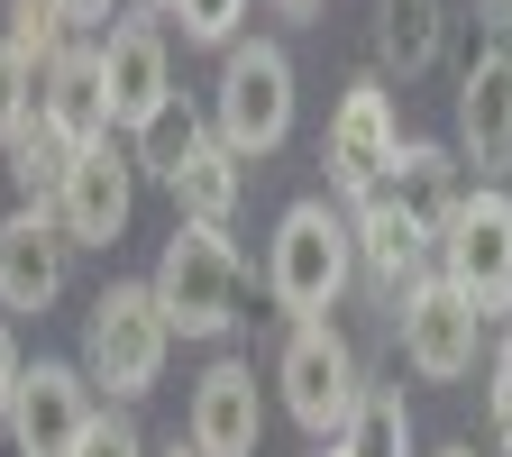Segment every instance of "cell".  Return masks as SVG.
<instances>
[{
    "mask_svg": "<svg viewBox=\"0 0 512 457\" xmlns=\"http://www.w3.org/2000/svg\"><path fill=\"white\" fill-rule=\"evenodd\" d=\"M37 119L74 147H101L110 138V92H101V46H74L37 74Z\"/></svg>",
    "mask_w": 512,
    "mask_h": 457,
    "instance_id": "2e32d148",
    "label": "cell"
},
{
    "mask_svg": "<svg viewBox=\"0 0 512 457\" xmlns=\"http://www.w3.org/2000/svg\"><path fill=\"white\" fill-rule=\"evenodd\" d=\"M28 119H37V74L10 55V37H0V147H10Z\"/></svg>",
    "mask_w": 512,
    "mask_h": 457,
    "instance_id": "d4e9b609",
    "label": "cell"
},
{
    "mask_svg": "<svg viewBox=\"0 0 512 457\" xmlns=\"http://www.w3.org/2000/svg\"><path fill=\"white\" fill-rule=\"evenodd\" d=\"M202 457H256L266 439V394H256V366L220 357L202 384H192V430H183Z\"/></svg>",
    "mask_w": 512,
    "mask_h": 457,
    "instance_id": "5bb4252c",
    "label": "cell"
},
{
    "mask_svg": "<svg viewBox=\"0 0 512 457\" xmlns=\"http://www.w3.org/2000/svg\"><path fill=\"white\" fill-rule=\"evenodd\" d=\"M330 448H339V457H412V412H403V394L366 384L357 412H348V430H339Z\"/></svg>",
    "mask_w": 512,
    "mask_h": 457,
    "instance_id": "7402d4cb",
    "label": "cell"
},
{
    "mask_svg": "<svg viewBox=\"0 0 512 457\" xmlns=\"http://www.w3.org/2000/svg\"><path fill=\"white\" fill-rule=\"evenodd\" d=\"M19 375H28V357H19V339H10V320H0V421H10V394H19Z\"/></svg>",
    "mask_w": 512,
    "mask_h": 457,
    "instance_id": "4316f807",
    "label": "cell"
},
{
    "mask_svg": "<svg viewBox=\"0 0 512 457\" xmlns=\"http://www.w3.org/2000/svg\"><path fill=\"white\" fill-rule=\"evenodd\" d=\"M165 457H202V448H192V439H174V448H165Z\"/></svg>",
    "mask_w": 512,
    "mask_h": 457,
    "instance_id": "d6a6232c",
    "label": "cell"
},
{
    "mask_svg": "<svg viewBox=\"0 0 512 457\" xmlns=\"http://www.w3.org/2000/svg\"><path fill=\"white\" fill-rule=\"evenodd\" d=\"M494 439H503V457H512V384H494Z\"/></svg>",
    "mask_w": 512,
    "mask_h": 457,
    "instance_id": "f546056e",
    "label": "cell"
},
{
    "mask_svg": "<svg viewBox=\"0 0 512 457\" xmlns=\"http://www.w3.org/2000/svg\"><path fill=\"white\" fill-rule=\"evenodd\" d=\"M202 138H211V119H202V110H192V101L174 92V101H165L156 119H138V128H128V156H138V174L174 183V174H183V156L202 147Z\"/></svg>",
    "mask_w": 512,
    "mask_h": 457,
    "instance_id": "44dd1931",
    "label": "cell"
},
{
    "mask_svg": "<svg viewBox=\"0 0 512 457\" xmlns=\"http://www.w3.org/2000/svg\"><path fill=\"white\" fill-rule=\"evenodd\" d=\"M0 156H10L19 202H28V211H55V192H64V174H74V156H83V147H74V138H55L46 119H28V128H19V138L0 147Z\"/></svg>",
    "mask_w": 512,
    "mask_h": 457,
    "instance_id": "ffe728a7",
    "label": "cell"
},
{
    "mask_svg": "<svg viewBox=\"0 0 512 457\" xmlns=\"http://www.w3.org/2000/svg\"><path fill=\"white\" fill-rule=\"evenodd\" d=\"M439 275L458 284L485 320L512 302V192H494V183H476L458 211L439 220Z\"/></svg>",
    "mask_w": 512,
    "mask_h": 457,
    "instance_id": "52a82bcc",
    "label": "cell"
},
{
    "mask_svg": "<svg viewBox=\"0 0 512 457\" xmlns=\"http://www.w3.org/2000/svg\"><path fill=\"white\" fill-rule=\"evenodd\" d=\"M275 394H284V412H293L311 439H339L348 412H357V394H366L357 348L330 330V320H293V339H284V357H275Z\"/></svg>",
    "mask_w": 512,
    "mask_h": 457,
    "instance_id": "5b68a950",
    "label": "cell"
},
{
    "mask_svg": "<svg viewBox=\"0 0 512 457\" xmlns=\"http://www.w3.org/2000/svg\"><path fill=\"white\" fill-rule=\"evenodd\" d=\"M147 10H174V0H147Z\"/></svg>",
    "mask_w": 512,
    "mask_h": 457,
    "instance_id": "836d02e7",
    "label": "cell"
},
{
    "mask_svg": "<svg viewBox=\"0 0 512 457\" xmlns=\"http://www.w3.org/2000/svg\"><path fill=\"white\" fill-rule=\"evenodd\" d=\"M275 10H284V19H311V10H320V0H275Z\"/></svg>",
    "mask_w": 512,
    "mask_h": 457,
    "instance_id": "4dcf8cb0",
    "label": "cell"
},
{
    "mask_svg": "<svg viewBox=\"0 0 512 457\" xmlns=\"http://www.w3.org/2000/svg\"><path fill=\"white\" fill-rule=\"evenodd\" d=\"M458 165L512 174V55H476L458 83Z\"/></svg>",
    "mask_w": 512,
    "mask_h": 457,
    "instance_id": "9a60e30c",
    "label": "cell"
},
{
    "mask_svg": "<svg viewBox=\"0 0 512 457\" xmlns=\"http://www.w3.org/2000/svg\"><path fill=\"white\" fill-rule=\"evenodd\" d=\"M147 293H156V311H165L174 339H229V330H238V302H247V266H238L229 229L174 220V238H165V256H156Z\"/></svg>",
    "mask_w": 512,
    "mask_h": 457,
    "instance_id": "7a4b0ae2",
    "label": "cell"
},
{
    "mask_svg": "<svg viewBox=\"0 0 512 457\" xmlns=\"http://www.w3.org/2000/svg\"><path fill=\"white\" fill-rule=\"evenodd\" d=\"M165 19H183L192 46H238V19H247V0H174Z\"/></svg>",
    "mask_w": 512,
    "mask_h": 457,
    "instance_id": "cb8c5ba5",
    "label": "cell"
},
{
    "mask_svg": "<svg viewBox=\"0 0 512 457\" xmlns=\"http://www.w3.org/2000/svg\"><path fill=\"white\" fill-rule=\"evenodd\" d=\"M348 284H357V220H348V202H293L275 220V247H266V293L293 320H330Z\"/></svg>",
    "mask_w": 512,
    "mask_h": 457,
    "instance_id": "6da1fadb",
    "label": "cell"
},
{
    "mask_svg": "<svg viewBox=\"0 0 512 457\" xmlns=\"http://www.w3.org/2000/svg\"><path fill=\"white\" fill-rule=\"evenodd\" d=\"M165 348H174V330H165L156 293H147V284H101L92 311H83V357H74V366L92 375V394L138 403V394H156Z\"/></svg>",
    "mask_w": 512,
    "mask_h": 457,
    "instance_id": "3957f363",
    "label": "cell"
},
{
    "mask_svg": "<svg viewBox=\"0 0 512 457\" xmlns=\"http://www.w3.org/2000/svg\"><path fill=\"white\" fill-rule=\"evenodd\" d=\"M330 457H339V448H330Z\"/></svg>",
    "mask_w": 512,
    "mask_h": 457,
    "instance_id": "d590c367",
    "label": "cell"
},
{
    "mask_svg": "<svg viewBox=\"0 0 512 457\" xmlns=\"http://www.w3.org/2000/svg\"><path fill=\"white\" fill-rule=\"evenodd\" d=\"M92 421H101L92 375H83V366H64V357H37V366L19 375L10 421H0V430H10V448H19V457H74Z\"/></svg>",
    "mask_w": 512,
    "mask_h": 457,
    "instance_id": "9c48e42d",
    "label": "cell"
},
{
    "mask_svg": "<svg viewBox=\"0 0 512 457\" xmlns=\"http://www.w3.org/2000/svg\"><path fill=\"white\" fill-rule=\"evenodd\" d=\"M384 202H403L430 238H439V220L467 202V165H458V147H430V138H403V156H394V174H384Z\"/></svg>",
    "mask_w": 512,
    "mask_h": 457,
    "instance_id": "e0dca14e",
    "label": "cell"
},
{
    "mask_svg": "<svg viewBox=\"0 0 512 457\" xmlns=\"http://www.w3.org/2000/svg\"><path fill=\"white\" fill-rule=\"evenodd\" d=\"M394 330H403L412 375H430V384H458V375H476V357H485V311L448 284V275H430V284L403 293Z\"/></svg>",
    "mask_w": 512,
    "mask_h": 457,
    "instance_id": "ba28073f",
    "label": "cell"
},
{
    "mask_svg": "<svg viewBox=\"0 0 512 457\" xmlns=\"http://www.w3.org/2000/svg\"><path fill=\"white\" fill-rule=\"evenodd\" d=\"M503 320H512V302H503Z\"/></svg>",
    "mask_w": 512,
    "mask_h": 457,
    "instance_id": "e575fe53",
    "label": "cell"
},
{
    "mask_svg": "<svg viewBox=\"0 0 512 457\" xmlns=\"http://www.w3.org/2000/svg\"><path fill=\"white\" fill-rule=\"evenodd\" d=\"M403 156V119H394V92H384V74H357L330 110V138H320V165H330V202H366V192H384V174H394Z\"/></svg>",
    "mask_w": 512,
    "mask_h": 457,
    "instance_id": "8992f818",
    "label": "cell"
},
{
    "mask_svg": "<svg viewBox=\"0 0 512 457\" xmlns=\"http://www.w3.org/2000/svg\"><path fill=\"white\" fill-rule=\"evenodd\" d=\"M74 284V238L55 211H10L0 220V311H55Z\"/></svg>",
    "mask_w": 512,
    "mask_h": 457,
    "instance_id": "8fae6325",
    "label": "cell"
},
{
    "mask_svg": "<svg viewBox=\"0 0 512 457\" xmlns=\"http://www.w3.org/2000/svg\"><path fill=\"white\" fill-rule=\"evenodd\" d=\"M165 192L183 202V220H192V229H229V220H238V202H247V165H238L220 138H202Z\"/></svg>",
    "mask_w": 512,
    "mask_h": 457,
    "instance_id": "d6986e66",
    "label": "cell"
},
{
    "mask_svg": "<svg viewBox=\"0 0 512 457\" xmlns=\"http://www.w3.org/2000/svg\"><path fill=\"white\" fill-rule=\"evenodd\" d=\"M485 19H494V28H485V55H512V0H494Z\"/></svg>",
    "mask_w": 512,
    "mask_h": 457,
    "instance_id": "f1b7e54d",
    "label": "cell"
},
{
    "mask_svg": "<svg viewBox=\"0 0 512 457\" xmlns=\"http://www.w3.org/2000/svg\"><path fill=\"white\" fill-rule=\"evenodd\" d=\"M128 211H138V156H128L119 138L83 147L74 174H64V192H55L64 238H74V247H110V238L128 229Z\"/></svg>",
    "mask_w": 512,
    "mask_h": 457,
    "instance_id": "7c38bea8",
    "label": "cell"
},
{
    "mask_svg": "<svg viewBox=\"0 0 512 457\" xmlns=\"http://www.w3.org/2000/svg\"><path fill=\"white\" fill-rule=\"evenodd\" d=\"M448 46V0H375V74H430Z\"/></svg>",
    "mask_w": 512,
    "mask_h": 457,
    "instance_id": "ac0fdd59",
    "label": "cell"
},
{
    "mask_svg": "<svg viewBox=\"0 0 512 457\" xmlns=\"http://www.w3.org/2000/svg\"><path fill=\"white\" fill-rule=\"evenodd\" d=\"M55 10H64V28L83 37V28H110L119 19V0H55Z\"/></svg>",
    "mask_w": 512,
    "mask_h": 457,
    "instance_id": "83f0119b",
    "label": "cell"
},
{
    "mask_svg": "<svg viewBox=\"0 0 512 457\" xmlns=\"http://www.w3.org/2000/svg\"><path fill=\"white\" fill-rule=\"evenodd\" d=\"M101 92H110V128H138L174 101V55L156 19H110L101 28Z\"/></svg>",
    "mask_w": 512,
    "mask_h": 457,
    "instance_id": "4fadbf2b",
    "label": "cell"
},
{
    "mask_svg": "<svg viewBox=\"0 0 512 457\" xmlns=\"http://www.w3.org/2000/svg\"><path fill=\"white\" fill-rule=\"evenodd\" d=\"M74 457H147V439H138V421H128V412H101Z\"/></svg>",
    "mask_w": 512,
    "mask_h": 457,
    "instance_id": "484cf974",
    "label": "cell"
},
{
    "mask_svg": "<svg viewBox=\"0 0 512 457\" xmlns=\"http://www.w3.org/2000/svg\"><path fill=\"white\" fill-rule=\"evenodd\" d=\"M211 138L247 165V156H275L293 138V55L266 37H238L220 55V92H211Z\"/></svg>",
    "mask_w": 512,
    "mask_h": 457,
    "instance_id": "277c9868",
    "label": "cell"
},
{
    "mask_svg": "<svg viewBox=\"0 0 512 457\" xmlns=\"http://www.w3.org/2000/svg\"><path fill=\"white\" fill-rule=\"evenodd\" d=\"M348 220H357V284H366L384 311H403V293L439 275V238H430L403 202H384V192H366Z\"/></svg>",
    "mask_w": 512,
    "mask_h": 457,
    "instance_id": "30bf717a",
    "label": "cell"
},
{
    "mask_svg": "<svg viewBox=\"0 0 512 457\" xmlns=\"http://www.w3.org/2000/svg\"><path fill=\"white\" fill-rule=\"evenodd\" d=\"M0 37H10V55L28 64V74H46L55 55H74V46H83L74 28H64L55 0H10V28H0Z\"/></svg>",
    "mask_w": 512,
    "mask_h": 457,
    "instance_id": "603a6c76",
    "label": "cell"
},
{
    "mask_svg": "<svg viewBox=\"0 0 512 457\" xmlns=\"http://www.w3.org/2000/svg\"><path fill=\"white\" fill-rule=\"evenodd\" d=\"M439 457H476V448H467V439H448V448H439Z\"/></svg>",
    "mask_w": 512,
    "mask_h": 457,
    "instance_id": "1f68e13d",
    "label": "cell"
}]
</instances>
